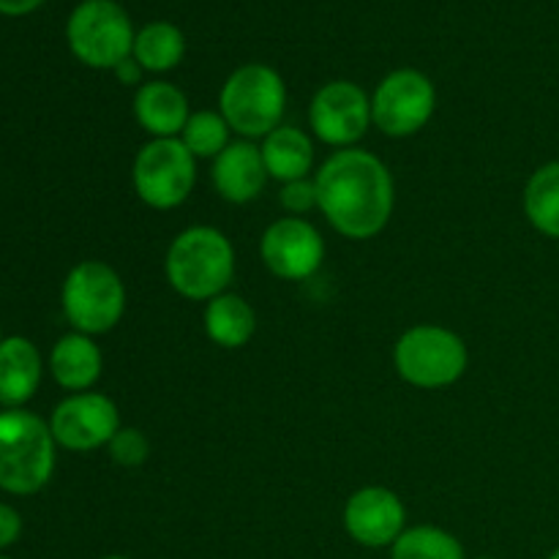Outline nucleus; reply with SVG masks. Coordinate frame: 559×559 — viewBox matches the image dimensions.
I'll return each instance as SVG.
<instances>
[{
  "mask_svg": "<svg viewBox=\"0 0 559 559\" xmlns=\"http://www.w3.org/2000/svg\"><path fill=\"white\" fill-rule=\"evenodd\" d=\"M320 213L349 240L377 238L396 207V186L380 156L364 147L331 153L314 173Z\"/></svg>",
  "mask_w": 559,
  "mask_h": 559,
  "instance_id": "obj_1",
  "label": "nucleus"
},
{
  "mask_svg": "<svg viewBox=\"0 0 559 559\" xmlns=\"http://www.w3.org/2000/svg\"><path fill=\"white\" fill-rule=\"evenodd\" d=\"M167 284L186 300L207 304L227 293L235 278V249L227 235L216 227L183 229L169 243L164 257Z\"/></svg>",
  "mask_w": 559,
  "mask_h": 559,
  "instance_id": "obj_2",
  "label": "nucleus"
},
{
  "mask_svg": "<svg viewBox=\"0 0 559 559\" xmlns=\"http://www.w3.org/2000/svg\"><path fill=\"white\" fill-rule=\"evenodd\" d=\"M287 109V85L282 74L267 63L238 66L224 80L218 93V112L229 129L243 140H265L282 126Z\"/></svg>",
  "mask_w": 559,
  "mask_h": 559,
  "instance_id": "obj_3",
  "label": "nucleus"
},
{
  "mask_svg": "<svg viewBox=\"0 0 559 559\" xmlns=\"http://www.w3.org/2000/svg\"><path fill=\"white\" fill-rule=\"evenodd\" d=\"M52 429L27 409L0 413V489L9 495H36L55 469Z\"/></svg>",
  "mask_w": 559,
  "mask_h": 559,
  "instance_id": "obj_4",
  "label": "nucleus"
},
{
  "mask_svg": "<svg viewBox=\"0 0 559 559\" xmlns=\"http://www.w3.org/2000/svg\"><path fill=\"white\" fill-rule=\"evenodd\" d=\"M393 366L407 385L440 391L456 385L469 366V353L456 331L442 325H413L393 347Z\"/></svg>",
  "mask_w": 559,
  "mask_h": 559,
  "instance_id": "obj_5",
  "label": "nucleus"
},
{
  "mask_svg": "<svg viewBox=\"0 0 559 559\" xmlns=\"http://www.w3.org/2000/svg\"><path fill=\"white\" fill-rule=\"evenodd\" d=\"M134 36V22L118 0H82L66 22L69 49L87 69L112 71L131 58Z\"/></svg>",
  "mask_w": 559,
  "mask_h": 559,
  "instance_id": "obj_6",
  "label": "nucleus"
},
{
  "mask_svg": "<svg viewBox=\"0 0 559 559\" xmlns=\"http://www.w3.org/2000/svg\"><path fill=\"white\" fill-rule=\"evenodd\" d=\"M63 314L76 333H109L126 314L123 278L102 260L80 262L63 282Z\"/></svg>",
  "mask_w": 559,
  "mask_h": 559,
  "instance_id": "obj_7",
  "label": "nucleus"
},
{
  "mask_svg": "<svg viewBox=\"0 0 559 559\" xmlns=\"http://www.w3.org/2000/svg\"><path fill=\"white\" fill-rule=\"evenodd\" d=\"M131 183L147 207L173 211L194 191L197 158L180 140H151L136 151Z\"/></svg>",
  "mask_w": 559,
  "mask_h": 559,
  "instance_id": "obj_8",
  "label": "nucleus"
},
{
  "mask_svg": "<svg viewBox=\"0 0 559 559\" xmlns=\"http://www.w3.org/2000/svg\"><path fill=\"white\" fill-rule=\"evenodd\" d=\"M437 109V87L424 71L396 69L380 80L371 93V123L385 136L418 134Z\"/></svg>",
  "mask_w": 559,
  "mask_h": 559,
  "instance_id": "obj_9",
  "label": "nucleus"
},
{
  "mask_svg": "<svg viewBox=\"0 0 559 559\" xmlns=\"http://www.w3.org/2000/svg\"><path fill=\"white\" fill-rule=\"evenodd\" d=\"M309 126L314 136L333 147H355L371 123V98L358 82L333 80L314 93L309 104Z\"/></svg>",
  "mask_w": 559,
  "mask_h": 559,
  "instance_id": "obj_10",
  "label": "nucleus"
},
{
  "mask_svg": "<svg viewBox=\"0 0 559 559\" xmlns=\"http://www.w3.org/2000/svg\"><path fill=\"white\" fill-rule=\"evenodd\" d=\"M260 257L267 271L282 282H304L322 267L325 240L306 218L282 216L262 233Z\"/></svg>",
  "mask_w": 559,
  "mask_h": 559,
  "instance_id": "obj_11",
  "label": "nucleus"
},
{
  "mask_svg": "<svg viewBox=\"0 0 559 559\" xmlns=\"http://www.w3.org/2000/svg\"><path fill=\"white\" fill-rule=\"evenodd\" d=\"M49 429L66 451H96L120 431L118 404L104 393H74L55 407Z\"/></svg>",
  "mask_w": 559,
  "mask_h": 559,
  "instance_id": "obj_12",
  "label": "nucleus"
},
{
  "mask_svg": "<svg viewBox=\"0 0 559 559\" xmlns=\"http://www.w3.org/2000/svg\"><path fill=\"white\" fill-rule=\"evenodd\" d=\"M344 530L366 549H391L407 530V508L396 491L385 486H366L344 506Z\"/></svg>",
  "mask_w": 559,
  "mask_h": 559,
  "instance_id": "obj_13",
  "label": "nucleus"
},
{
  "mask_svg": "<svg viewBox=\"0 0 559 559\" xmlns=\"http://www.w3.org/2000/svg\"><path fill=\"white\" fill-rule=\"evenodd\" d=\"M211 180L218 197L233 205H249L262 194L265 183L271 180L265 162H262L260 145L251 140L229 142L216 158H213Z\"/></svg>",
  "mask_w": 559,
  "mask_h": 559,
  "instance_id": "obj_14",
  "label": "nucleus"
},
{
  "mask_svg": "<svg viewBox=\"0 0 559 559\" xmlns=\"http://www.w3.org/2000/svg\"><path fill=\"white\" fill-rule=\"evenodd\" d=\"M134 118L151 140H178L191 118L189 98L167 80H151L134 93Z\"/></svg>",
  "mask_w": 559,
  "mask_h": 559,
  "instance_id": "obj_15",
  "label": "nucleus"
},
{
  "mask_svg": "<svg viewBox=\"0 0 559 559\" xmlns=\"http://www.w3.org/2000/svg\"><path fill=\"white\" fill-rule=\"evenodd\" d=\"M41 382V355L36 344L22 336L0 342V404L5 409H20L31 402Z\"/></svg>",
  "mask_w": 559,
  "mask_h": 559,
  "instance_id": "obj_16",
  "label": "nucleus"
},
{
  "mask_svg": "<svg viewBox=\"0 0 559 559\" xmlns=\"http://www.w3.org/2000/svg\"><path fill=\"white\" fill-rule=\"evenodd\" d=\"M102 349L93 342V336L76 331L60 338L49 355V369H52L55 382L74 393L91 391L102 377Z\"/></svg>",
  "mask_w": 559,
  "mask_h": 559,
  "instance_id": "obj_17",
  "label": "nucleus"
},
{
  "mask_svg": "<svg viewBox=\"0 0 559 559\" xmlns=\"http://www.w3.org/2000/svg\"><path fill=\"white\" fill-rule=\"evenodd\" d=\"M262 162L267 175L278 183H293V180L311 178L314 169V145L311 136L304 134L295 126H278L262 140L260 145Z\"/></svg>",
  "mask_w": 559,
  "mask_h": 559,
  "instance_id": "obj_18",
  "label": "nucleus"
},
{
  "mask_svg": "<svg viewBox=\"0 0 559 559\" xmlns=\"http://www.w3.org/2000/svg\"><path fill=\"white\" fill-rule=\"evenodd\" d=\"M207 338L216 347L240 349L254 338L257 333V314L243 295L224 293L218 298L207 300L205 314H202Z\"/></svg>",
  "mask_w": 559,
  "mask_h": 559,
  "instance_id": "obj_19",
  "label": "nucleus"
},
{
  "mask_svg": "<svg viewBox=\"0 0 559 559\" xmlns=\"http://www.w3.org/2000/svg\"><path fill=\"white\" fill-rule=\"evenodd\" d=\"M131 58L145 69V74H167L178 69L186 58L183 31L167 20L147 22L136 31Z\"/></svg>",
  "mask_w": 559,
  "mask_h": 559,
  "instance_id": "obj_20",
  "label": "nucleus"
},
{
  "mask_svg": "<svg viewBox=\"0 0 559 559\" xmlns=\"http://www.w3.org/2000/svg\"><path fill=\"white\" fill-rule=\"evenodd\" d=\"M524 216L546 238H559V162L530 175L524 186Z\"/></svg>",
  "mask_w": 559,
  "mask_h": 559,
  "instance_id": "obj_21",
  "label": "nucleus"
},
{
  "mask_svg": "<svg viewBox=\"0 0 559 559\" xmlns=\"http://www.w3.org/2000/svg\"><path fill=\"white\" fill-rule=\"evenodd\" d=\"M391 559H467L456 535L435 524H415L391 546Z\"/></svg>",
  "mask_w": 559,
  "mask_h": 559,
  "instance_id": "obj_22",
  "label": "nucleus"
},
{
  "mask_svg": "<svg viewBox=\"0 0 559 559\" xmlns=\"http://www.w3.org/2000/svg\"><path fill=\"white\" fill-rule=\"evenodd\" d=\"M229 134H233V129H229L222 112L200 109V112H191L189 123H186L183 134L178 140L183 142L186 151L194 158H216L233 142Z\"/></svg>",
  "mask_w": 559,
  "mask_h": 559,
  "instance_id": "obj_23",
  "label": "nucleus"
},
{
  "mask_svg": "<svg viewBox=\"0 0 559 559\" xmlns=\"http://www.w3.org/2000/svg\"><path fill=\"white\" fill-rule=\"evenodd\" d=\"M107 451L109 459L120 467H142L151 456V440L145 437V431L134 429V426H120L118 435L109 440Z\"/></svg>",
  "mask_w": 559,
  "mask_h": 559,
  "instance_id": "obj_24",
  "label": "nucleus"
},
{
  "mask_svg": "<svg viewBox=\"0 0 559 559\" xmlns=\"http://www.w3.org/2000/svg\"><path fill=\"white\" fill-rule=\"evenodd\" d=\"M278 202L287 211V216L304 218L306 213L320 211V200H317V183L314 178L293 180V183H282V194Z\"/></svg>",
  "mask_w": 559,
  "mask_h": 559,
  "instance_id": "obj_25",
  "label": "nucleus"
},
{
  "mask_svg": "<svg viewBox=\"0 0 559 559\" xmlns=\"http://www.w3.org/2000/svg\"><path fill=\"white\" fill-rule=\"evenodd\" d=\"M22 533V519L20 513L11 506H0V549H9L11 544H16Z\"/></svg>",
  "mask_w": 559,
  "mask_h": 559,
  "instance_id": "obj_26",
  "label": "nucleus"
},
{
  "mask_svg": "<svg viewBox=\"0 0 559 559\" xmlns=\"http://www.w3.org/2000/svg\"><path fill=\"white\" fill-rule=\"evenodd\" d=\"M115 76H118L120 85L126 87H142L145 85V69H142L140 63H136L134 58H126L123 63L115 66Z\"/></svg>",
  "mask_w": 559,
  "mask_h": 559,
  "instance_id": "obj_27",
  "label": "nucleus"
},
{
  "mask_svg": "<svg viewBox=\"0 0 559 559\" xmlns=\"http://www.w3.org/2000/svg\"><path fill=\"white\" fill-rule=\"evenodd\" d=\"M44 0H0V14L5 16H25L36 11Z\"/></svg>",
  "mask_w": 559,
  "mask_h": 559,
  "instance_id": "obj_28",
  "label": "nucleus"
},
{
  "mask_svg": "<svg viewBox=\"0 0 559 559\" xmlns=\"http://www.w3.org/2000/svg\"><path fill=\"white\" fill-rule=\"evenodd\" d=\"M102 559H129V557H123V555H109V557H102Z\"/></svg>",
  "mask_w": 559,
  "mask_h": 559,
  "instance_id": "obj_29",
  "label": "nucleus"
},
{
  "mask_svg": "<svg viewBox=\"0 0 559 559\" xmlns=\"http://www.w3.org/2000/svg\"><path fill=\"white\" fill-rule=\"evenodd\" d=\"M549 559H559V549H557V551H551Z\"/></svg>",
  "mask_w": 559,
  "mask_h": 559,
  "instance_id": "obj_30",
  "label": "nucleus"
},
{
  "mask_svg": "<svg viewBox=\"0 0 559 559\" xmlns=\"http://www.w3.org/2000/svg\"><path fill=\"white\" fill-rule=\"evenodd\" d=\"M475 559H495V557H475Z\"/></svg>",
  "mask_w": 559,
  "mask_h": 559,
  "instance_id": "obj_31",
  "label": "nucleus"
},
{
  "mask_svg": "<svg viewBox=\"0 0 559 559\" xmlns=\"http://www.w3.org/2000/svg\"><path fill=\"white\" fill-rule=\"evenodd\" d=\"M0 559H9V557H0Z\"/></svg>",
  "mask_w": 559,
  "mask_h": 559,
  "instance_id": "obj_32",
  "label": "nucleus"
}]
</instances>
